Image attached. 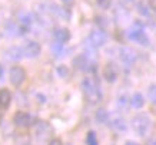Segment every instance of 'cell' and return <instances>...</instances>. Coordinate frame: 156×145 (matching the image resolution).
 <instances>
[{
    "label": "cell",
    "instance_id": "30bf717a",
    "mask_svg": "<svg viewBox=\"0 0 156 145\" xmlns=\"http://www.w3.org/2000/svg\"><path fill=\"white\" fill-rule=\"evenodd\" d=\"M73 66H75L77 70H82V72H85V70H89L92 68V63H90V59L85 55H79L77 58L73 59Z\"/></svg>",
    "mask_w": 156,
    "mask_h": 145
},
{
    "label": "cell",
    "instance_id": "44dd1931",
    "mask_svg": "<svg viewBox=\"0 0 156 145\" xmlns=\"http://www.w3.org/2000/svg\"><path fill=\"white\" fill-rule=\"evenodd\" d=\"M147 95H149L151 102L153 103V105H156V84L152 85L151 88H149V92H147Z\"/></svg>",
    "mask_w": 156,
    "mask_h": 145
},
{
    "label": "cell",
    "instance_id": "2e32d148",
    "mask_svg": "<svg viewBox=\"0 0 156 145\" xmlns=\"http://www.w3.org/2000/svg\"><path fill=\"white\" fill-rule=\"evenodd\" d=\"M110 128H113V129H116L119 132H123V131H126V122L123 121V118L118 117L110 122Z\"/></svg>",
    "mask_w": 156,
    "mask_h": 145
},
{
    "label": "cell",
    "instance_id": "484cf974",
    "mask_svg": "<svg viewBox=\"0 0 156 145\" xmlns=\"http://www.w3.org/2000/svg\"><path fill=\"white\" fill-rule=\"evenodd\" d=\"M146 145H156V139H151V141H147V144Z\"/></svg>",
    "mask_w": 156,
    "mask_h": 145
},
{
    "label": "cell",
    "instance_id": "d6986e66",
    "mask_svg": "<svg viewBox=\"0 0 156 145\" xmlns=\"http://www.w3.org/2000/svg\"><path fill=\"white\" fill-rule=\"evenodd\" d=\"M86 144L87 145H99V142H98V136H96V134L93 131H89V134H87V136H86Z\"/></svg>",
    "mask_w": 156,
    "mask_h": 145
},
{
    "label": "cell",
    "instance_id": "4fadbf2b",
    "mask_svg": "<svg viewBox=\"0 0 156 145\" xmlns=\"http://www.w3.org/2000/svg\"><path fill=\"white\" fill-rule=\"evenodd\" d=\"M10 102H12V94L7 88L0 89V108L3 109H7L10 106Z\"/></svg>",
    "mask_w": 156,
    "mask_h": 145
},
{
    "label": "cell",
    "instance_id": "5b68a950",
    "mask_svg": "<svg viewBox=\"0 0 156 145\" xmlns=\"http://www.w3.org/2000/svg\"><path fill=\"white\" fill-rule=\"evenodd\" d=\"M119 56H120V61L126 65H132L135 63L137 59V53L133 50L132 47L129 46H122L119 49Z\"/></svg>",
    "mask_w": 156,
    "mask_h": 145
},
{
    "label": "cell",
    "instance_id": "7a4b0ae2",
    "mask_svg": "<svg viewBox=\"0 0 156 145\" xmlns=\"http://www.w3.org/2000/svg\"><path fill=\"white\" fill-rule=\"evenodd\" d=\"M132 128L139 136H146L152 129V119L147 113H137L132 118Z\"/></svg>",
    "mask_w": 156,
    "mask_h": 145
},
{
    "label": "cell",
    "instance_id": "277c9868",
    "mask_svg": "<svg viewBox=\"0 0 156 145\" xmlns=\"http://www.w3.org/2000/svg\"><path fill=\"white\" fill-rule=\"evenodd\" d=\"M9 79L12 82L13 86H20L26 80V70L22 68V66L16 65L13 68H10V72H9Z\"/></svg>",
    "mask_w": 156,
    "mask_h": 145
},
{
    "label": "cell",
    "instance_id": "ac0fdd59",
    "mask_svg": "<svg viewBox=\"0 0 156 145\" xmlns=\"http://www.w3.org/2000/svg\"><path fill=\"white\" fill-rule=\"evenodd\" d=\"M137 12H139V14H142L143 17H147V19L152 17V9L147 7V5L143 3V2H140V3L137 5Z\"/></svg>",
    "mask_w": 156,
    "mask_h": 145
},
{
    "label": "cell",
    "instance_id": "603a6c76",
    "mask_svg": "<svg viewBox=\"0 0 156 145\" xmlns=\"http://www.w3.org/2000/svg\"><path fill=\"white\" fill-rule=\"evenodd\" d=\"M119 2H120V5H123L125 6V7H132V5L133 3H135V0H119Z\"/></svg>",
    "mask_w": 156,
    "mask_h": 145
},
{
    "label": "cell",
    "instance_id": "ba28073f",
    "mask_svg": "<svg viewBox=\"0 0 156 145\" xmlns=\"http://www.w3.org/2000/svg\"><path fill=\"white\" fill-rule=\"evenodd\" d=\"M34 132H36V136H37V139L43 141V139H48L49 136L52 135V128L49 126L48 122L40 121V122H37V124H36Z\"/></svg>",
    "mask_w": 156,
    "mask_h": 145
},
{
    "label": "cell",
    "instance_id": "7c38bea8",
    "mask_svg": "<svg viewBox=\"0 0 156 145\" xmlns=\"http://www.w3.org/2000/svg\"><path fill=\"white\" fill-rule=\"evenodd\" d=\"M53 36H55V39L57 40V43H67L69 42V39H70V32H69V29L66 28H59L55 30V33H53Z\"/></svg>",
    "mask_w": 156,
    "mask_h": 145
},
{
    "label": "cell",
    "instance_id": "4316f807",
    "mask_svg": "<svg viewBox=\"0 0 156 145\" xmlns=\"http://www.w3.org/2000/svg\"><path fill=\"white\" fill-rule=\"evenodd\" d=\"M125 145H139V144H137V142H133V141H128Z\"/></svg>",
    "mask_w": 156,
    "mask_h": 145
},
{
    "label": "cell",
    "instance_id": "5bb4252c",
    "mask_svg": "<svg viewBox=\"0 0 156 145\" xmlns=\"http://www.w3.org/2000/svg\"><path fill=\"white\" fill-rule=\"evenodd\" d=\"M6 56H7V61H19L23 58V50H22V47H10L6 52Z\"/></svg>",
    "mask_w": 156,
    "mask_h": 145
},
{
    "label": "cell",
    "instance_id": "7402d4cb",
    "mask_svg": "<svg viewBox=\"0 0 156 145\" xmlns=\"http://www.w3.org/2000/svg\"><path fill=\"white\" fill-rule=\"evenodd\" d=\"M98 3H99L100 7H103V9H108L109 6H110V0H98Z\"/></svg>",
    "mask_w": 156,
    "mask_h": 145
},
{
    "label": "cell",
    "instance_id": "8fae6325",
    "mask_svg": "<svg viewBox=\"0 0 156 145\" xmlns=\"http://www.w3.org/2000/svg\"><path fill=\"white\" fill-rule=\"evenodd\" d=\"M103 76H105V79L108 80V82H110V84H113L115 80L118 79V69L115 68L113 63H108V65L105 66Z\"/></svg>",
    "mask_w": 156,
    "mask_h": 145
},
{
    "label": "cell",
    "instance_id": "ffe728a7",
    "mask_svg": "<svg viewBox=\"0 0 156 145\" xmlns=\"http://www.w3.org/2000/svg\"><path fill=\"white\" fill-rule=\"evenodd\" d=\"M57 73L62 76V78H69L70 76V72H69V68L65 65H62L57 68Z\"/></svg>",
    "mask_w": 156,
    "mask_h": 145
},
{
    "label": "cell",
    "instance_id": "e0dca14e",
    "mask_svg": "<svg viewBox=\"0 0 156 145\" xmlns=\"http://www.w3.org/2000/svg\"><path fill=\"white\" fill-rule=\"evenodd\" d=\"M96 121L100 122V124H105V122H108L109 121V112H108V109L106 108H99L98 111H96Z\"/></svg>",
    "mask_w": 156,
    "mask_h": 145
},
{
    "label": "cell",
    "instance_id": "83f0119b",
    "mask_svg": "<svg viewBox=\"0 0 156 145\" xmlns=\"http://www.w3.org/2000/svg\"><path fill=\"white\" fill-rule=\"evenodd\" d=\"M62 2H63V3H67V5H70L73 0H62Z\"/></svg>",
    "mask_w": 156,
    "mask_h": 145
},
{
    "label": "cell",
    "instance_id": "52a82bcc",
    "mask_svg": "<svg viewBox=\"0 0 156 145\" xmlns=\"http://www.w3.org/2000/svg\"><path fill=\"white\" fill-rule=\"evenodd\" d=\"M89 40L95 47H100L106 43V40H108V35H106L102 29H95V30L90 32Z\"/></svg>",
    "mask_w": 156,
    "mask_h": 145
},
{
    "label": "cell",
    "instance_id": "cb8c5ba5",
    "mask_svg": "<svg viewBox=\"0 0 156 145\" xmlns=\"http://www.w3.org/2000/svg\"><path fill=\"white\" fill-rule=\"evenodd\" d=\"M49 145H63V142L59 138H52V139L49 141Z\"/></svg>",
    "mask_w": 156,
    "mask_h": 145
},
{
    "label": "cell",
    "instance_id": "9a60e30c",
    "mask_svg": "<svg viewBox=\"0 0 156 145\" xmlns=\"http://www.w3.org/2000/svg\"><path fill=\"white\" fill-rule=\"evenodd\" d=\"M129 103H130V106L135 108V109H140V108H143V105H145V98H143L142 94H133L130 101H129Z\"/></svg>",
    "mask_w": 156,
    "mask_h": 145
},
{
    "label": "cell",
    "instance_id": "8992f818",
    "mask_svg": "<svg viewBox=\"0 0 156 145\" xmlns=\"http://www.w3.org/2000/svg\"><path fill=\"white\" fill-rule=\"evenodd\" d=\"M13 122H14V125L20 126V128H27V126L32 125L33 118L30 117V113H27V112L17 111V112L13 115Z\"/></svg>",
    "mask_w": 156,
    "mask_h": 145
},
{
    "label": "cell",
    "instance_id": "d4e9b609",
    "mask_svg": "<svg viewBox=\"0 0 156 145\" xmlns=\"http://www.w3.org/2000/svg\"><path fill=\"white\" fill-rule=\"evenodd\" d=\"M149 3H151V9L156 10V0H149Z\"/></svg>",
    "mask_w": 156,
    "mask_h": 145
},
{
    "label": "cell",
    "instance_id": "6da1fadb",
    "mask_svg": "<svg viewBox=\"0 0 156 145\" xmlns=\"http://www.w3.org/2000/svg\"><path fill=\"white\" fill-rule=\"evenodd\" d=\"M82 91H83V94H85V96L89 103H96L102 98L99 85H98V82H96L93 78H90V76H86L85 79L82 80Z\"/></svg>",
    "mask_w": 156,
    "mask_h": 145
},
{
    "label": "cell",
    "instance_id": "9c48e42d",
    "mask_svg": "<svg viewBox=\"0 0 156 145\" xmlns=\"http://www.w3.org/2000/svg\"><path fill=\"white\" fill-rule=\"evenodd\" d=\"M22 50H23V56L36 58V56H39V53H40V45H39L36 40H29V42L22 47Z\"/></svg>",
    "mask_w": 156,
    "mask_h": 145
},
{
    "label": "cell",
    "instance_id": "3957f363",
    "mask_svg": "<svg viewBox=\"0 0 156 145\" xmlns=\"http://www.w3.org/2000/svg\"><path fill=\"white\" fill-rule=\"evenodd\" d=\"M128 38L130 39V40H133V42L142 43L143 46H147V45H149V39H147V36L145 35V32H143L142 23H139V22H136V23L128 30Z\"/></svg>",
    "mask_w": 156,
    "mask_h": 145
},
{
    "label": "cell",
    "instance_id": "f1b7e54d",
    "mask_svg": "<svg viewBox=\"0 0 156 145\" xmlns=\"http://www.w3.org/2000/svg\"><path fill=\"white\" fill-rule=\"evenodd\" d=\"M2 111H3V108H0V119L3 118V113H2Z\"/></svg>",
    "mask_w": 156,
    "mask_h": 145
}]
</instances>
